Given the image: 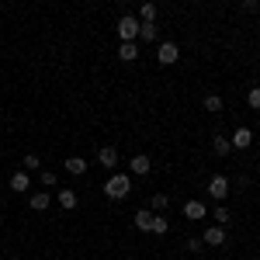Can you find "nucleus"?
I'll return each instance as SVG.
<instances>
[{
    "mask_svg": "<svg viewBox=\"0 0 260 260\" xmlns=\"http://www.w3.org/2000/svg\"><path fill=\"white\" fill-rule=\"evenodd\" d=\"M240 7H243V11H246V14H253V11H260V4H257V0H243Z\"/></svg>",
    "mask_w": 260,
    "mask_h": 260,
    "instance_id": "obj_25",
    "label": "nucleus"
},
{
    "mask_svg": "<svg viewBox=\"0 0 260 260\" xmlns=\"http://www.w3.org/2000/svg\"><path fill=\"white\" fill-rule=\"evenodd\" d=\"M42 184H45V187H56V174H52V170H42Z\"/></svg>",
    "mask_w": 260,
    "mask_h": 260,
    "instance_id": "obj_23",
    "label": "nucleus"
},
{
    "mask_svg": "<svg viewBox=\"0 0 260 260\" xmlns=\"http://www.w3.org/2000/svg\"><path fill=\"white\" fill-rule=\"evenodd\" d=\"M167 208V194H153L149 198V212H163Z\"/></svg>",
    "mask_w": 260,
    "mask_h": 260,
    "instance_id": "obj_21",
    "label": "nucleus"
},
{
    "mask_svg": "<svg viewBox=\"0 0 260 260\" xmlns=\"http://www.w3.org/2000/svg\"><path fill=\"white\" fill-rule=\"evenodd\" d=\"M118 35H121V42H136L139 39V18H132V14L118 18Z\"/></svg>",
    "mask_w": 260,
    "mask_h": 260,
    "instance_id": "obj_2",
    "label": "nucleus"
},
{
    "mask_svg": "<svg viewBox=\"0 0 260 260\" xmlns=\"http://www.w3.org/2000/svg\"><path fill=\"white\" fill-rule=\"evenodd\" d=\"M201 243H205V246H222V243H225V225H208L205 236H201Z\"/></svg>",
    "mask_w": 260,
    "mask_h": 260,
    "instance_id": "obj_4",
    "label": "nucleus"
},
{
    "mask_svg": "<svg viewBox=\"0 0 260 260\" xmlns=\"http://www.w3.org/2000/svg\"><path fill=\"white\" fill-rule=\"evenodd\" d=\"M246 101H250V108H257V111H260V87H250Z\"/></svg>",
    "mask_w": 260,
    "mask_h": 260,
    "instance_id": "obj_22",
    "label": "nucleus"
},
{
    "mask_svg": "<svg viewBox=\"0 0 260 260\" xmlns=\"http://www.w3.org/2000/svg\"><path fill=\"white\" fill-rule=\"evenodd\" d=\"M24 167H28V170H35V167H42V160L35 156V153H28V156H24Z\"/></svg>",
    "mask_w": 260,
    "mask_h": 260,
    "instance_id": "obj_24",
    "label": "nucleus"
},
{
    "mask_svg": "<svg viewBox=\"0 0 260 260\" xmlns=\"http://www.w3.org/2000/svg\"><path fill=\"white\" fill-rule=\"evenodd\" d=\"M56 201H59V205L66 208V212H73V208H77V201H80V198H77V191H70V187H62L59 194H56Z\"/></svg>",
    "mask_w": 260,
    "mask_h": 260,
    "instance_id": "obj_10",
    "label": "nucleus"
},
{
    "mask_svg": "<svg viewBox=\"0 0 260 260\" xmlns=\"http://www.w3.org/2000/svg\"><path fill=\"white\" fill-rule=\"evenodd\" d=\"M229 142H233V149H250V142H253V132H250V128H236Z\"/></svg>",
    "mask_w": 260,
    "mask_h": 260,
    "instance_id": "obj_6",
    "label": "nucleus"
},
{
    "mask_svg": "<svg viewBox=\"0 0 260 260\" xmlns=\"http://www.w3.org/2000/svg\"><path fill=\"white\" fill-rule=\"evenodd\" d=\"M128 191H132V177L128 174H111V177L104 180V194L108 198L121 201V198H128Z\"/></svg>",
    "mask_w": 260,
    "mask_h": 260,
    "instance_id": "obj_1",
    "label": "nucleus"
},
{
    "mask_svg": "<svg viewBox=\"0 0 260 260\" xmlns=\"http://www.w3.org/2000/svg\"><path fill=\"white\" fill-rule=\"evenodd\" d=\"M184 215H187L191 222H198V219L208 215V208H205V201H187V205H184Z\"/></svg>",
    "mask_w": 260,
    "mask_h": 260,
    "instance_id": "obj_8",
    "label": "nucleus"
},
{
    "mask_svg": "<svg viewBox=\"0 0 260 260\" xmlns=\"http://www.w3.org/2000/svg\"><path fill=\"white\" fill-rule=\"evenodd\" d=\"M118 59H121V62H132V59H139V45H136V42H121V49H118Z\"/></svg>",
    "mask_w": 260,
    "mask_h": 260,
    "instance_id": "obj_11",
    "label": "nucleus"
},
{
    "mask_svg": "<svg viewBox=\"0 0 260 260\" xmlns=\"http://www.w3.org/2000/svg\"><path fill=\"white\" fill-rule=\"evenodd\" d=\"M215 222H222V225H225V222H229V212H225V208H222V205H219V208H215Z\"/></svg>",
    "mask_w": 260,
    "mask_h": 260,
    "instance_id": "obj_26",
    "label": "nucleus"
},
{
    "mask_svg": "<svg viewBox=\"0 0 260 260\" xmlns=\"http://www.w3.org/2000/svg\"><path fill=\"white\" fill-rule=\"evenodd\" d=\"M136 225H139L142 233H149V225H153V212H149V208H139V212H136Z\"/></svg>",
    "mask_w": 260,
    "mask_h": 260,
    "instance_id": "obj_14",
    "label": "nucleus"
},
{
    "mask_svg": "<svg viewBox=\"0 0 260 260\" xmlns=\"http://www.w3.org/2000/svg\"><path fill=\"white\" fill-rule=\"evenodd\" d=\"M139 39L142 42H156L160 39V28H156V24H139Z\"/></svg>",
    "mask_w": 260,
    "mask_h": 260,
    "instance_id": "obj_16",
    "label": "nucleus"
},
{
    "mask_svg": "<svg viewBox=\"0 0 260 260\" xmlns=\"http://www.w3.org/2000/svg\"><path fill=\"white\" fill-rule=\"evenodd\" d=\"M139 18H142V24H156V4H142Z\"/></svg>",
    "mask_w": 260,
    "mask_h": 260,
    "instance_id": "obj_15",
    "label": "nucleus"
},
{
    "mask_svg": "<svg viewBox=\"0 0 260 260\" xmlns=\"http://www.w3.org/2000/svg\"><path fill=\"white\" fill-rule=\"evenodd\" d=\"M205 111H222V98L219 94H208V98H205Z\"/></svg>",
    "mask_w": 260,
    "mask_h": 260,
    "instance_id": "obj_20",
    "label": "nucleus"
},
{
    "mask_svg": "<svg viewBox=\"0 0 260 260\" xmlns=\"http://www.w3.org/2000/svg\"><path fill=\"white\" fill-rule=\"evenodd\" d=\"M149 233H156V236H167V219H163V215H153V225H149Z\"/></svg>",
    "mask_w": 260,
    "mask_h": 260,
    "instance_id": "obj_19",
    "label": "nucleus"
},
{
    "mask_svg": "<svg viewBox=\"0 0 260 260\" xmlns=\"http://www.w3.org/2000/svg\"><path fill=\"white\" fill-rule=\"evenodd\" d=\"M83 170H87V160H80V156H70V160H66V174H73V177H80Z\"/></svg>",
    "mask_w": 260,
    "mask_h": 260,
    "instance_id": "obj_13",
    "label": "nucleus"
},
{
    "mask_svg": "<svg viewBox=\"0 0 260 260\" xmlns=\"http://www.w3.org/2000/svg\"><path fill=\"white\" fill-rule=\"evenodd\" d=\"M208 194L222 201L225 194H229V180H225V177H212V180H208Z\"/></svg>",
    "mask_w": 260,
    "mask_h": 260,
    "instance_id": "obj_5",
    "label": "nucleus"
},
{
    "mask_svg": "<svg viewBox=\"0 0 260 260\" xmlns=\"http://www.w3.org/2000/svg\"><path fill=\"white\" fill-rule=\"evenodd\" d=\"M212 149H215L219 156H229V153H233V142H229V139H222V136H219V139L212 142Z\"/></svg>",
    "mask_w": 260,
    "mask_h": 260,
    "instance_id": "obj_18",
    "label": "nucleus"
},
{
    "mask_svg": "<svg viewBox=\"0 0 260 260\" xmlns=\"http://www.w3.org/2000/svg\"><path fill=\"white\" fill-rule=\"evenodd\" d=\"M156 59H160L163 66H174V62L180 59V49H177V42H160V49H156Z\"/></svg>",
    "mask_w": 260,
    "mask_h": 260,
    "instance_id": "obj_3",
    "label": "nucleus"
},
{
    "mask_svg": "<svg viewBox=\"0 0 260 260\" xmlns=\"http://www.w3.org/2000/svg\"><path fill=\"white\" fill-rule=\"evenodd\" d=\"M98 160H101V167H118V153H115V146H101V153H98Z\"/></svg>",
    "mask_w": 260,
    "mask_h": 260,
    "instance_id": "obj_9",
    "label": "nucleus"
},
{
    "mask_svg": "<svg viewBox=\"0 0 260 260\" xmlns=\"http://www.w3.org/2000/svg\"><path fill=\"white\" fill-rule=\"evenodd\" d=\"M128 170H132V174H139V177H146V174H149V170H153V163H149V156H132V160H128Z\"/></svg>",
    "mask_w": 260,
    "mask_h": 260,
    "instance_id": "obj_7",
    "label": "nucleus"
},
{
    "mask_svg": "<svg viewBox=\"0 0 260 260\" xmlns=\"http://www.w3.org/2000/svg\"><path fill=\"white\" fill-rule=\"evenodd\" d=\"M28 205H31L35 212H45V208L52 205V198H49V194H31V198H28Z\"/></svg>",
    "mask_w": 260,
    "mask_h": 260,
    "instance_id": "obj_17",
    "label": "nucleus"
},
{
    "mask_svg": "<svg viewBox=\"0 0 260 260\" xmlns=\"http://www.w3.org/2000/svg\"><path fill=\"white\" fill-rule=\"evenodd\" d=\"M28 184H31V180H28V170H18V174L11 177V191L24 194V191H28Z\"/></svg>",
    "mask_w": 260,
    "mask_h": 260,
    "instance_id": "obj_12",
    "label": "nucleus"
}]
</instances>
